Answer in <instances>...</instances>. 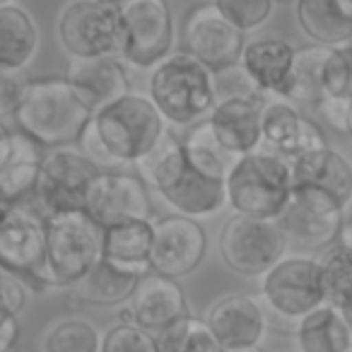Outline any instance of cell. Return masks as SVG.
Here are the masks:
<instances>
[{"instance_id": "obj_1", "label": "cell", "mask_w": 352, "mask_h": 352, "mask_svg": "<svg viewBox=\"0 0 352 352\" xmlns=\"http://www.w3.org/2000/svg\"><path fill=\"white\" fill-rule=\"evenodd\" d=\"M164 133V118L150 97L131 92L94 113L80 138V150L107 171L111 166L138 164Z\"/></svg>"}, {"instance_id": "obj_2", "label": "cell", "mask_w": 352, "mask_h": 352, "mask_svg": "<svg viewBox=\"0 0 352 352\" xmlns=\"http://www.w3.org/2000/svg\"><path fill=\"white\" fill-rule=\"evenodd\" d=\"M92 116V109L65 78L30 80L12 113L22 135L51 150L80 145Z\"/></svg>"}, {"instance_id": "obj_3", "label": "cell", "mask_w": 352, "mask_h": 352, "mask_svg": "<svg viewBox=\"0 0 352 352\" xmlns=\"http://www.w3.org/2000/svg\"><path fill=\"white\" fill-rule=\"evenodd\" d=\"M147 97L164 121L174 126H196L217 107L215 73L188 51H179L150 70Z\"/></svg>"}, {"instance_id": "obj_4", "label": "cell", "mask_w": 352, "mask_h": 352, "mask_svg": "<svg viewBox=\"0 0 352 352\" xmlns=\"http://www.w3.org/2000/svg\"><path fill=\"white\" fill-rule=\"evenodd\" d=\"M225 188L227 206L234 215L278 222L294 193L292 164L285 157L261 147L236 160Z\"/></svg>"}, {"instance_id": "obj_5", "label": "cell", "mask_w": 352, "mask_h": 352, "mask_svg": "<svg viewBox=\"0 0 352 352\" xmlns=\"http://www.w3.org/2000/svg\"><path fill=\"white\" fill-rule=\"evenodd\" d=\"M44 232L51 287H75L102 261V227L85 210L44 217Z\"/></svg>"}, {"instance_id": "obj_6", "label": "cell", "mask_w": 352, "mask_h": 352, "mask_svg": "<svg viewBox=\"0 0 352 352\" xmlns=\"http://www.w3.org/2000/svg\"><path fill=\"white\" fill-rule=\"evenodd\" d=\"M56 39L70 60L118 58L123 49L121 3L75 0L58 12Z\"/></svg>"}, {"instance_id": "obj_7", "label": "cell", "mask_w": 352, "mask_h": 352, "mask_svg": "<svg viewBox=\"0 0 352 352\" xmlns=\"http://www.w3.org/2000/svg\"><path fill=\"white\" fill-rule=\"evenodd\" d=\"M0 273L20 280L25 287H51L44 217L32 208H8L0 215Z\"/></svg>"}, {"instance_id": "obj_8", "label": "cell", "mask_w": 352, "mask_h": 352, "mask_svg": "<svg viewBox=\"0 0 352 352\" xmlns=\"http://www.w3.org/2000/svg\"><path fill=\"white\" fill-rule=\"evenodd\" d=\"M102 171L80 147L51 150L41 160L36 201L25 208L36 210L41 217L63 210H85V198Z\"/></svg>"}, {"instance_id": "obj_9", "label": "cell", "mask_w": 352, "mask_h": 352, "mask_svg": "<svg viewBox=\"0 0 352 352\" xmlns=\"http://www.w3.org/2000/svg\"><path fill=\"white\" fill-rule=\"evenodd\" d=\"M261 297L265 307L285 321L299 323L326 304L321 265L311 256H285L261 278Z\"/></svg>"}, {"instance_id": "obj_10", "label": "cell", "mask_w": 352, "mask_h": 352, "mask_svg": "<svg viewBox=\"0 0 352 352\" xmlns=\"http://www.w3.org/2000/svg\"><path fill=\"white\" fill-rule=\"evenodd\" d=\"M287 251V239L278 222L232 215L220 232V256L241 278H263Z\"/></svg>"}, {"instance_id": "obj_11", "label": "cell", "mask_w": 352, "mask_h": 352, "mask_svg": "<svg viewBox=\"0 0 352 352\" xmlns=\"http://www.w3.org/2000/svg\"><path fill=\"white\" fill-rule=\"evenodd\" d=\"M123 49L121 58L138 70H152L171 56L174 22L164 0H128L121 3Z\"/></svg>"}, {"instance_id": "obj_12", "label": "cell", "mask_w": 352, "mask_h": 352, "mask_svg": "<svg viewBox=\"0 0 352 352\" xmlns=\"http://www.w3.org/2000/svg\"><path fill=\"white\" fill-rule=\"evenodd\" d=\"M345 208L328 193L314 188H297L292 201L280 215L278 225L283 230L287 246H297L302 251L331 249L340 241V232L345 225Z\"/></svg>"}, {"instance_id": "obj_13", "label": "cell", "mask_w": 352, "mask_h": 352, "mask_svg": "<svg viewBox=\"0 0 352 352\" xmlns=\"http://www.w3.org/2000/svg\"><path fill=\"white\" fill-rule=\"evenodd\" d=\"M85 212L102 230L123 222H150V186L131 171H102L85 198Z\"/></svg>"}, {"instance_id": "obj_14", "label": "cell", "mask_w": 352, "mask_h": 352, "mask_svg": "<svg viewBox=\"0 0 352 352\" xmlns=\"http://www.w3.org/2000/svg\"><path fill=\"white\" fill-rule=\"evenodd\" d=\"M184 39L188 54L212 73L239 65L246 46L244 34L222 17L215 3H203L186 12Z\"/></svg>"}, {"instance_id": "obj_15", "label": "cell", "mask_w": 352, "mask_h": 352, "mask_svg": "<svg viewBox=\"0 0 352 352\" xmlns=\"http://www.w3.org/2000/svg\"><path fill=\"white\" fill-rule=\"evenodd\" d=\"M208 251V234L198 220L166 215L155 220V236L150 251V273L179 280L203 263Z\"/></svg>"}, {"instance_id": "obj_16", "label": "cell", "mask_w": 352, "mask_h": 352, "mask_svg": "<svg viewBox=\"0 0 352 352\" xmlns=\"http://www.w3.org/2000/svg\"><path fill=\"white\" fill-rule=\"evenodd\" d=\"M263 150L275 152L287 162L328 147L321 126L309 116L299 113L285 99H268L263 109Z\"/></svg>"}, {"instance_id": "obj_17", "label": "cell", "mask_w": 352, "mask_h": 352, "mask_svg": "<svg viewBox=\"0 0 352 352\" xmlns=\"http://www.w3.org/2000/svg\"><path fill=\"white\" fill-rule=\"evenodd\" d=\"M206 323L225 352L254 350L268 328L265 309L246 294H227L208 309Z\"/></svg>"}, {"instance_id": "obj_18", "label": "cell", "mask_w": 352, "mask_h": 352, "mask_svg": "<svg viewBox=\"0 0 352 352\" xmlns=\"http://www.w3.org/2000/svg\"><path fill=\"white\" fill-rule=\"evenodd\" d=\"M128 314H131V323L157 338L166 328L188 316V302L176 280L150 273L138 285L128 304Z\"/></svg>"}, {"instance_id": "obj_19", "label": "cell", "mask_w": 352, "mask_h": 352, "mask_svg": "<svg viewBox=\"0 0 352 352\" xmlns=\"http://www.w3.org/2000/svg\"><path fill=\"white\" fill-rule=\"evenodd\" d=\"M265 102L268 99L261 94L217 102V107L208 116V123L227 152H232L234 157H244L261 150L263 145L261 121H263Z\"/></svg>"}, {"instance_id": "obj_20", "label": "cell", "mask_w": 352, "mask_h": 352, "mask_svg": "<svg viewBox=\"0 0 352 352\" xmlns=\"http://www.w3.org/2000/svg\"><path fill=\"white\" fill-rule=\"evenodd\" d=\"M63 78L92 109V113L131 94V78L118 58L70 60Z\"/></svg>"}, {"instance_id": "obj_21", "label": "cell", "mask_w": 352, "mask_h": 352, "mask_svg": "<svg viewBox=\"0 0 352 352\" xmlns=\"http://www.w3.org/2000/svg\"><path fill=\"white\" fill-rule=\"evenodd\" d=\"M294 54H297V49L285 39L258 36V39L246 41L239 65L265 99H283L289 75H292Z\"/></svg>"}, {"instance_id": "obj_22", "label": "cell", "mask_w": 352, "mask_h": 352, "mask_svg": "<svg viewBox=\"0 0 352 352\" xmlns=\"http://www.w3.org/2000/svg\"><path fill=\"white\" fill-rule=\"evenodd\" d=\"M289 164H292L294 191L314 188V191L328 193L342 208H347V203L352 201V164L331 145L309 152Z\"/></svg>"}, {"instance_id": "obj_23", "label": "cell", "mask_w": 352, "mask_h": 352, "mask_svg": "<svg viewBox=\"0 0 352 352\" xmlns=\"http://www.w3.org/2000/svg\"><path fill=\"white\" fill-rule=\"evenodd\" d=\"M155 236V220L123 222L102 230V261L123 273L145 278L150 275V251Z\"/></svg>"}, {"instance_id": "obj_24", "label": "cell", "mask_w": 352, "mask_h": 352, "mask_svg": "<svg viewBox=\"0 0 352 352\" xmlns=\"http://www.w3.org/2000/svg\"><path fill=\"white\" fill-rule=\"evenodd\" d=\"M297 22L321 49L352 44V0H299Z\"/></svg>"}, {"instance_id": "obj_25", "label": "cell", "mask_w": 352, "mask_h": 352, "mask_svg": "<svg viewBox=\"0 0 352 352\" xmlns=\"http://www.w3.org/2000/svg\"><path fill=\"white\" fill-rule=\"evenodd\" d=\"M39 49V30L17 3L0 6V73H22Z\"/></svg>"}, {"instance_id": "obj_26", "label": "cell", "mask_w": 352, "mask_h": 352, "mask_svg": "<svg viewBox=\"0 0 352 352\" xmlns=\"http://www.w3.org/2000/svg\"><path fill=\"white\" fill-rule=\"evenodd\" d=\"M36 142L27 135L15 133V157L0 171V203L8 208L32 206L39 193L41 179V160L44 157L36 150Z\"/></svg>"}, {"instance_id": "obj_27", "label": "cell", "mask_w": 352, "mask_h": 352, "mask_svg": "<svg viewBox=\"0 0 352 352\" xmlns=\"http://www.w3.org/2000/svg\"><path fill=\"white\" fill-rule=\"evenodd\" d=\"M160 196L164 198V203H169L171 210H176V215L188 217V220L217 215L227 206L225 184L210 182L193 171L191 166H186V171L174 182V186H169Z\"/></svg>"}, {"instance_id": "obj_28", "label": "cell", "mask_w": 352, "mask_h": 352, "mask_svg": "<svg viewBox=\"0 0 352 352\" xmlns=\"http://www.w3.org/2000/svg\"><path fill=\"white\" fill-rule=\"evenodd\" d=\"M299 352H352V331L340 309L323 304L294 328Z\"/></svg>"}, {"instance_id": "obj_29", "label": "cell", "mask_w": 352, "mask_h": 352, "mask_svg": "<svg viewBox=\"0 0 352 352\" xmlns=\"http://www.w3.org/2000/svg\"><path fill=\"white\" fill-rule=\"evenodd\" d=\"M142 278L131 273H123L116 265L99 261L94 270H89L87 278L75 285V297L92 307H121L131 304L138 285Z\"/></svg>"}, {"instance_id": "obj_30", "label": "cell", "mask_w": 352, "mask_h": 352, "mask_svg": "<svg viewBox=\"0 0 352 352\" xmlns=\"http://www.w3.org/2000/svg\"><path fill=\"white\" fill-rule=\"evenodd\" d=\"M182 142H184L188 166L193 171H198L201 176H206V179H210V182L225 184L232 166L239 160V157H234L232 152H227L220 145V140L212 133L208 118L188 128V133L182 138Z\"/></svg>"}, {"instance_id": "obj_31", "label": "cell", "mask_w": 352, "mask_h": 352, "mask_svg": "<svg viewBox=\"0 0 352 352\" xmlns=\"http://www.w3.org/2000/svg\"><path fill=\"white\" fill-rule=\"evenodd\" d=\"M186 152H184V142L179 135L166 131L162 140L147 152L140 162L135 164V174L142 182L152 188L155 193H164L174 182L186 171Z\"/></svg>"}, {"instance_id": "obj_32", "label": "cell", "mask_w": 352, "mask_h": 352, "mask_svg": "<svg viewBox=\"0 0 352 352\" xmlns=\"http://www.w3.org/2000/svg\"><path fill=\"white\" fill-rule=\"evenodd\" d=\"M328 49L321 46H304L294 54L292 75H289L285 102L309 104L318 107L323 102V63H326Z\"/></svg>"}, {"instance_id": "obj_33", "label": "cell", "mask_w": 352, "mask_h": 352, "mask_svg": "<svg viewBox=\"0 0 352 352\" xmlns=\"http://www.w3.org/2000/svg\"><path fill=\"white\" fill-rule=\"evenodd\" d=\"M321 265V283L326 292V304L345 307L352 302V249L345 244H333L318 258Z\"/></svg>"}, {"instance_id": "obj_34", "label": "cell", "mask_w": 352, "mask_h": 352, "mask_svg": "<svg viewBox=\"0 0 352 352\" xmlns=\"http://www.w3.org/2000/svg\"><path fill=\"white\" fill-rule=\"evenodd\" d=\"M157 352H225L206 318L186 316L157 336Z\"/></svg>"}, {"instance_id": "obj_35", "label": "cell", "mask_w": 352, "mask_h": 352, "mask_svg": "<svg viewBox=\"0 0 352 352\" xmlns=\"http://www.w3.org/2000/svg\"><path fill=\"white\" fill-rule=\"evenodd\" d=\"M44 352H102V336L85 318H65L44 333Z\"/></svg>"}, {"instance_id": "obj_36", "label": "cell", "mask_w": 352, "mask_h": 352, "mask_svg": "<svg viewBox=\"0 0 352 352\" xmlns=\"http://www.w3.org/2000/svg\"><path fill=\"white\" fill-rule=\"evenodd\" d=\"M323 99L352 102V44L328 49L323 63Z\"/></svg>"}, {"instance_id": "obj_37", "label": "cell", "mask_w": 352, "mask_h": 352, "mask_svg": "<svg viewBox=\"0 0 352 352\" xmlns=\"http://www.w3.org/2000/svg\"><path fill=\"white\" fill-rule=\"evenodd\" d=\"M217 10L241 34L263 27L275 10L273 0H217Z\"/></svg>"}, {"instance_id": "obj_38", "label": "cell", "mask_w": 352, "mask_h": 352, "mask_svg": "<svg viewBox=\"0 0 352 352\" xmlns=\"http://www.w3.org/2000/svg\"><path fill=\"white\" fill-rule=\"evenodd\" d=\"M102 352H157V338L135 323L118 321L102 336Z\"/></svg>"}, {"instance_id": "obj_39", "label": "cell", "mask_w": 352, "mask_h": 352, "mask_svg": "<svg viewBox=\"0 0 352 352\" xmlns=\"http://www.w3.org/2000/svg\"><path fill=\"white\" fill-rule=\"evenodd\" d=\"M215 92L217 102H225V99H241V97H256L261 94L254 87V82L249 80V75L244 73L241 65L234 68H227L222 73H215ZM263 97V94H261Z\"/></svg>"}, {"instance_id": "obj_40", "label": "cell", "mask_w": 352, "mask_h": 352, "mask_svg": "<svg viewBox=\"0 0 352 352\" xmlns=\"http://www.w3.org/2000/svg\"><path fill=\"white\" fill-rule=\"evenodd\" d=\"M27 304V287L20 280L0 273V326L10 318H17Z\"/></svg>"}, {"instance_id": "obj_41", "label": "cell", "mask_w": 352, "mask_h": 352, "mask_svg": "<svg viewBox=\"0 0 352 352\" xmlns=\"http://www.w3.org/2000/svg\"><path fill=\"white\" fill-rule=\"evenodd\" d=\"M27 82L22 73H0V113H15Z\"/></svg>"}, {"instance_id": "obj_42", "label": "cell", "mask_w": 352, "mask_h": 352, "mask_svg": "<svg viewBox=\"0 0 352 352\" xmlns=\"http://www.w3.org/2000/svg\"><path fill=\"white\" fill-rule=\"evenodd\" d=\"M318 116L338 133H347V111H350V102H338V99H323L316 107Z\"/></svg>"}, {"instance_id": "obj_43", "label": "cell", "mask_w": 352, "mask_h": 352, "mask_svg": "<svg viewBox=\"0 0 352 352\" xmlns=\"http://www.w3.org/2000/svg\"><path fill=\"white\" fill-rule=\"evenodd\" d=\"M15 157V133L0 121V171L6 169Z\"/></svg>"}, {"instance_id": "obj_44", "label": "cell", "mask_w": 352, "mask_h": 352, "mask_svg": "<svg viewBox=\"0 0 352 352\" xmlns=\"http://www.w3.org/2000/svg\"><path fill=\"white\" fill-rule=\"evenodd\" d=\"M17 338H20V323H17V318H10L0 326V352H10Z\"/></svg>"}, {"instance_id": "obj_45", "label": "cell", "mask_w": 352, "mask_h": 352, "mask_svg": "<svg viewBox=\"0 0 352 352\" xmlns=\"http://www.w3.org/2000/svg\"><path fill=\"white\" fill-rule=\"evenodd\" d=\"M340 244H345V246H350V249H352V210H350V215H347L345 225H342V232H340Z\"/></svg>"}, {"instance_id": "obj_46", "label": "cell", "mask_w": 352, "mask_h": 352, "mask_svg": "<svg viewBox=\"0 0 352 352\" xmlns=\"http://www.w3.org/2000/svg\"><path fill=\"white\" fill-rule=\"evenodd\" d=\"M340 314H342V318H345V323L350 326V331H352V302H347L345 307H340Z\"/></svg>"}, {"instance_id": "obj_47", "label": "cell", "mask_w": 352, "mask_h": 352, "mask_svg": "<svg viewBox=\"0 0 352 352\" xmlns=\"http://www.w3.org/2000/svg\"><path fill=\"white\" fill-rule=\"evenodd\" d=\"M347 135L352 138V102H350V111H347Z\"/></svg>"}, {"instance_id": "obj_48", "label": "cell", "mask_w": 352, "mask_h": 352, "mask_svg": "<svg viewBox=\"0 0 352 352\" xmlns=\"http://www.w3.org/2000/svg\"><path fill=\"white\" fill-rule=\"evenodd\" d=\"M6 210H8V206H3V203H0V215H3Z\"/></svg>"}, {"instance_id": "obj_49", "label": "cell", "mask_w": 352, "mask_h": 352, "mask_svg": "<svg viewBox=\"0 0 352 352\" xmlns=\"http://www.w3.org/2000/svg\"><path fill=\"white\" fill-rule=\"evenodd\" d=\"M239 352H261L258 347H254V350H239Z\"/></svg>"}, {"instance_id": "obj_50", "label": "cell", "mask_w": 352, "mask_h": 352, "mask_svg": "<svg viewBox=\"0 0 352 352\" xmlns=\"http://www.w3.org/2000/svg\"><path fill=\"white\" fill-rule=\"evenodd\" d=\"M6 3H10V0H0V6H6Z\"/></svg>"}]
</instances>
